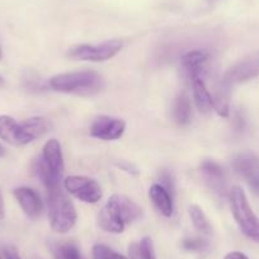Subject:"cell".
I'll return each instance as SVG.
<instances>
[{
  "mask_svg": "<svg viewBox=\"0 0 259 259\" xmlns=\"http://www.w3.org/2000/svg\"><path fill=\"white\" fill-rule=\"evenodd\" d=\"M4 85V79H3V76L0 75V87H3Z\"/></svg>",
  "mask_w": 259,
  "mask_h": 259,
  "instance_id": "33",
  "label": "cell"
},
{
  "mask_svg": "<svg viewBox=\"0 0 259 259\" xmlns=\"http://www.w3.org/2000/svg\"><path fill=\"white\" fill-rule=\"evenodd\" d=\"M126 131V121L118 117L101 114L93 119L89 127V134L92 138L103 141L118 140Z\"/></svg>",
  "mask_w": 259,
  "mask_h": 259,
  "instance_id": "6",
  "label": "cell"
},
{
  "mask_svg": "<svg viewBox=\"0 0 259 259\" xmlns=\"http://www.w3.org/2000/svg\"><path fill=\"white\" fill-rule=\"evenodd\" d=\"M207 246V241L202 238H187L182 243V248L187 251H202Z\"/></svg>",
  "mask_w": 259,
  "mask_h": 259,
  "instance_id": "25",
  "label": "cell"
},
{
  "mask_svg": "<svg viewBox=\"0 0 259 259\" xmlns=\"http://www.w3.org/2000/svg\"><path fill=\"white\" fill-rule=\"evenodd\" d=\"M229 201L233 218L241 233L251 241L259 244V218L249 205L243 188L239 186L233 187L229 192Z\"/></svg>",
  "mask_w": 259,
  "mask_h": 259,
  "instance_id": "3",
  "label": "cell"
},
{
  "mask_svg": "<svg viewBox=\"0 0 259 259\" xmlns=\"http://www.w3.org/2000/svg\"><path fill=\"white\" fill-rule=\"evenodd\" d=\"M256 76H259V56H249L234 64L221 80L233 88L236 84L244 83Z\"/></svg>",
  "mask_w": 259,
  "mask_h": 259,
  "instance_id": "10",
  "label": "cell"
},
{
  "mask_svg": "<svg viewBox=\"0 0 259 259\" xmlns=\"http://www.w3.org/2000/svg\"><path fill=\"white\" fill-rule=\"evenodd\" d=\"M171 116L179 126H187L191 123L193 111H192L191 98L188 94L182 93L181 96L177 97L173 103V108H171Z\"/></svg>",
  "mask_w": 259,
  "mask_h": 259,
  "instance_id": "17",
  "label": "cell"
},
{
  "mask_svg": "<svg viewBox=\"0 0 259 259\" xmlns=\"http://www.w3.org/2000/svg\"><path fill=\"white\" fill-rule=\"evenodd\" d=\"M201 173L208 188L218 196L220 200L228 196V178H226L225 169L215 160H205L201 164Z\"/></svg>",
  "mask_w": 259,
  "mask_h": 259,
  "instance_id": "11",
  "label": "cell"
},
{
  "mask_svg": "<svg viewBox=\"0 0 259 259\" xmlns=\"http://www.w3.org/2000/svg\"><path fill=\"white\" fill-rule=\"evenodd\" d=\"M2 56H3V52H2V47H0V59H2Z\"/></svg>",
  "mask_w": 259,
  "mask_h": 259,
  "instance_id": "34",
  "label": "cell"
},
{
  "mask_svg": "<svg viewBox=\"0 0 259 259\" xmlns=\"http://www.w3.org/2000/svg\"><path fill=\"white\" fill-rule=\"evenodd\" d=\"M139 259H156L154 243L149 236H145L139 244Z\"/></svg>",
  "mask_w": 259,
  "mask_h": 259,
  "instance_id": "24",
  "label": "cell"
},
{
  "mask_svg": "<svg viewBox=\"0 0 259 259\" xmlns=\"http://www.w3.org/2000/svg\"><path fill=\"white\" fill-rule=\"evenodd\" d=\"M6 148H4L3 145H2V144H0V158H3L4 155H6Z\"/></svg>",
  "mask_w": 259,
  "mask_h": 259,
  "instance_id": "31",
  "label": "cell"
},
{
  "mask_svg": "<svg viewBox=\"0 0 259 259\" xmlns=\"http://www.w3.org/2000/svg\"><path fill=\"white\" fill-rule=\"evenodd\" d=\"M0 139L13 146H24L34 141L26 121L18 122L11 116H0Z\"/></svg>",
  "mask_w": 259,
  "mask_h": 259,
  "instance_id": "7",
  "label": "cell"
},
{
  "mask_svg": "<svg viewBox=\"0 0 259 259\" xmlns=\"http://www.w3.org/2000/svg\"><path fill=\"white\" fill-rule=\"evenodd\" d=\"M205 2H207L208 4H215V3H219L220 0H205Z\"/></svg>",
  "mask_w": 259,
  "mask_h": 259,
  "instance_id": "32",
  "label": "cell"
},
{
  "mask_svg": "<svg viewBox=\"0 0 259 259\" xmlns=\"http://www.w3.org/2000/svg\"><path fill=\"white\" fill-rule=\"evenodd\" d=\"M224 259H249L248 255H245L244 253L241 251H230V253L226 254L224 256Z\"/></svg>",
  "mask_w": 259,
  "mask_h": 259,
  "instance_id": "28",
  "label": "cell"
},
{
  "mask_svg": "<svg viewBox=\"0 0 259 259\" xmlns=\"http://www.w3.org/2000/svg\"><path fill=\"white\" fill-rule=\"evenodd\" d=\"M123 49L121 39H108L101 44H80L69 47L66 56L73 60L89 62L108 61Z\"/></svg>",
  "mask_w": 259,
  "mask_h": 259,
  "instance_id": "4",
  "label": "cell"
},
{
  "mask_svg": "<svg viewBox=\"0 0 259 259\" xmlns=\"http://www.w3.org/2000/svg\"><path fill=\"white\" fill-rule=\"evenodd\" d=\"M104 206L124 225L140 220L144 216L143 208L135 201L128 198L127 196H123V194H112Z\"/></svg>",
  "mask_w": 259,
  "mask_h": 259,
  "instance_id": "8",
  "label": "cell"
},
{
  "mask_svg": "<svg viewBox=\"0 0 259 259\" xmlns=\"http://www.w3.org/2000/svg\"><path fill=\"white\" fill-rule=\"evenodd\" d=\"M192 92H193L194 103L198 111L203 114L211 113L213 111V99L208 89L206 88L202 78L194 79L192 81Z\"/></svg>",
  "mask_w": 259,
  "mask_h": 259,
  "instance_id": "16",
  "label": "cell"
},
{
  "mask_svg": "<svg viewBox=\"0 0 259 259\" xmlns=\"http://www.w3.org/2000/svg\"><path fill=\"white\" fill-rule=\"evenodd\" d=\"M118 166L122 169V170L127 171V173H131V174H138L139 173L138 169H136L135 166L131 165V164H128V163H126V161H123V163L118 164Z\"/></svg>",
  "mask_w": 259,
  "mask_h": 259,
  "instance_id": "29",
  "label": "cell"
},
{
  "mask_svg": "<svg viewBox=\"0 0 259 259\" xmlns=\"http://www.w3.org/2000/svg\"><path fill=\"white\" fill-rule=\"evenodd\" d=\"M104 78L94 70H79L54 75L49 80V87L55 92L92 97L104 89Z\"/></svg>",
  "mask_w": 259,
  "mask_h": 259,
  "instance_id": "1",
  "label": "cell"
},
{
  "mask_svg": "<svg viewBox=\"0 0 259 259\" xmlns=\"http://www.w3.org/2000/svg\"><path fill=\"white\" fill-rule=\"evenodd\" d=\"M14 197L29 219H37L44 211V202L39 194L29 187H19L13 191Z\"/></svg>",
  "mask_w": 259,
  "mask_h": 259,
  "instance_id": "12",
  "label": "cell"
},
{
  "mask_svg": "<svg viewBox=\"0 0 259 259\" xmlns=\"http://www.w3.org/2000/svg\"><path fill=\"white\" fill-rule=\"evenodd\" d=\"M231 87L224 83L223 80L218 85L215 91V96L212 97L213 99V111L219 114V116L228 118L230 116V96H231Z\"/></svg>",
  "mask_w": 259,
  "mask_h": 259,
  "instance_id": "18",
  "label": "cell"
},
{
  "mask_svg": "<svg viewBox=\"0 0 259 259\" xmlns=\"http://www.w3.org/2000/svg\"><path fill=\"white\" fill-rule=\"evenodd\" d=\"M161 186L164 187L165 189H168L171 194L174 192V181H173V176H171L169 171H163L160 174V183Z\"/></svg>",
  "mask_w": 259,
  "mask_h": 259,
  "instance_id": "26",
  "label": "cell"
},
{
  "mask_svg": "<svg viewBox=\"0 0 259 259\" xmlns=\"http://www.w3.org/2000/svg\"><path fill=\"white\" fill-rule=\"evenodd\" d=\"M233 168L245 181L249 188L259 196V158L251 153L239 154L234 158Z\"/></svg>",
  "mask_w": 259,
  "mask_h": 259,
  "instance_id": "9",
  "label": "cell"
},
{
  "mask_svg": "<svg viewBox=\"0 0 259 259\" xmlns=\"http://www.w3.org/2000/svg\"><path fill=\"white\" fill-rule=\"evenodd\" d=\"M0 259H3V258H2V256H0Z\"/></svg>",
  "mask_w": 259,
  "mask_h": 259,
  "instance_id": "35",
  "label": "cell"
},
{
  "mask_svg": "<svg viewBox=\"0 0 259 259\" xmlns=\"http://www.w3.org/2000/svg\"><path fill=\"white\" fill-rule=\"evenodd\" d=\"M4 219V201L3 197H2V194H0V220H3Z\"/></svg>",
  "mask_w": 259,
  "mask_h": 259,
  "instance_id": "30",
  "label": "cell"
},
{
  "mask_svg": "<svg viewBox=\"0 0 259 259\" xmlns=\"http://www.w3.org/2000/svg\"><path fill=\"white\" fill-rule=\"evenodd\" d=\"M188 213L196 230L200 231L203 235H211L212 234V226H211L210 220H208V218L206 216V213L203 212V210L200 206H189Z\"/></svg>",
  "mask_w": 259,
  "mask_h": 259,
  "instance_id": "21",
  "label": "cell"
},
{
  "mask_svg": "<svg viewBox=\"0 0 259 259\" xmlns=\"http://www.w3.org/2000/svg\"><path fill=\"white\" fill-rule=\"evenodd\" d=\"M149 196H150V200L153 201L154 206L158 208V211L164 218H171L174 211L173 194L168 189L164 188L161 184L155 183L149 189Z\"/></svg>",
  "mask_w": 259,
  "mask_h": 259,
  "instance_id": "15",
  "label": "cell"
},
{
  "mask_svg": "<svg viewBox=\"0 0 259 259\" xmlns=\"http://www.w3.org/2000/svg\"><path fill=\"white\" fill-rule=\"evenodd\" d=\"M98 224L102 230L111 234H122L126 228V225L121 220H118L106 206L99 211Z\"/></svg>",
  "mask_w": 259,
  "mask_h": 259,
  "instance_id": "20",
  "label": "cell"
},
{
  "mask_svg": "<svg viewBox=\"0 0 259 259\" xmlns=\"http://www.w3.org/2000/svg\"><path fill=\"white\" fill-rule=\"evenodd\" d=\"M208 60V52L205 50H192L186 52L181 57V69L187 79L201 78V74L203 71V64Z\"/></svg>",
  "mask_w": 259,
  "mask_h": 259,
  "instance_id": "13",
  "label": "cell"
},
{
  "mask_svg": "<svg viewBox=\"0 0 259 259\" xmlns=\"http://www.w3.org/2000/svg\"><path fill=\"white\" fill-rule=\"evenodd\" d=\"M32 170H33L34 176L42 182L45 187L47 188V191H51V189H56L60 187V181L61 178L56 177L55 174H52L49 170V168L46 166V164L44 163L42 158H37L33 161V165H32Z\"/></svg>",
  "mask_w": 259,
  "mask_h": 259,
  "instance_id": "19",
  "label": "cell"
},
{
  "mask_svg": "<svg viewBox=\"0 0 259 259\" xmlns=\"http://www.w3.org/2000/svg\"><path fill=\"white\" fill-rule=\"evenodd\" d=\"M65 189L79 201L85 203H97L102 200L103 191L96 179L85 176H69L64 181Z\"/></svg>",
  "mask_w": 259,
  "mask_h": 259,
  "instance_id": "5",
  "label": "cell"
},
{
  "mask_svg": "<svg viewBox=\"0 0 259 259\" xmlns=\"http://www.w3.org/2000/svg\"><path fill=\"white\" fill-rule=\"evenodd\" d=\"M42 160L46 164L49 170L56 177L61 178L65 170L64 155H62L61 144L56 139H51L44 146L41 155Z\"/></svg>",
  "mask_w": 259,
  "mask_h": 259,
  "instance_id": "14",
  "label": "cell"
},
{
  "mask_svg": "<svg viewBox=\"0 0 259 259\" xmlns=\"http://www.w3.org/2000/svg\"><path fill=\"white\" fill-rule=\"evenodd\" d=\"M50 226L55 233L65 234L75 226L78 213L74 203L61 188L51 189L47 194Z\"/></svg>",
  "mask_w": 259,
  "mask_h": 259,
  "instance_id": "2",
  "label": "cell"
},
{
  "mask_svg": "<svg viewBox=\"0 0 259 259\" xmlns=\"http://www.w3.org/2000/svg\"><path fill=\"white\" fill-rule=\"evenodd\" d=\"M54 251L57 259H81L80 251L73 243L57 244Z\"/></svg>",
  "mask_w": 259,
  "mask_h": 259,
  "instance_id": "22",
  "label": "cell"
},
{
  "mask_svg": "<svg viewBox=\"0 0 259 259\" xmlns=\"http://www.w3.org/2000/svg\"><path fill=\"white\" fill-rule=\"evenodd\" d=\"M93 259H131L123 254H119L104 244H96L92 249Z\"/></svg>",
  "mask_w": 259,
  "mask_h": 259,
  "instance_id": "23",
  "label": "cell"
},
{
  "mask_svg": "<svg viewBox=\"0 0 259 259\" xmlns=\"http://www.w3.org/2000/svg\"><path fill=\"white\" fill-rule=\"evenodd\" d=\"M4 259H21L18 251L14 248H6L3 251Z\"/></svg>",
  "mask_w": 259,
  "mask_h": 259,
  "instance_id": "27",
  "label": "cell"
}]
</instances>
